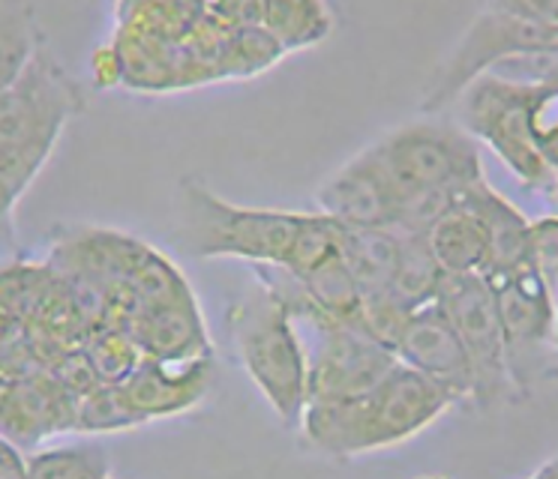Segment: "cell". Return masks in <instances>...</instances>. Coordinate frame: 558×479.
<instances>
[{
    "label": "cell",
    "mask_w": 558,
    "mask_h": 479,
    "mask_svg": "<svg viewBox=\"0 0 558 479\" xmlns=\"http://www.w3.org/2000/svg\"><path fill=\"white\" fill-rule=\"evenodd\" d=\"M342 243V225H337L333 219L322 213H304L301 216V225H298V234H294L292 251H289V261L286 273H292L294 279H301L310 270H316L318 263H325L333 255H340Z\"/></svg>",
    "instance_id": "7402d4cb"
},
{
    "label": "cell",
    "mask_w": 558,
    "mask_h": 479,
    "mask_svg": "<svg viewBox=\"0 0 558 479\" xmlns=\"http://www.w3.org/2000/svg\"><path fill=\"white\" fill-rule=\"evenodd\" d=\"M43 51V30L31 7H0V94L13 87Z\"/></svg>",
    "instance_id": "d6986e66"
},
{
    "label": "cell",
    "mask_w": 558,
    "mask_h": 479,
    "mask_svg": "<svg viewBox=\"0 0 558 479\" xmlns=\"http://www.w3.org/2000/svg\"><path fill=\"white\" fill-rule=\"evenodd\" d=\"M87 363H90V369H94L99 383H123L130 378V371L142 363V354H138L130 330L111 327L106 333L90 339Z\"/></svg>",
    "instance_id": "603a6c76"
},
{
    "label": "cell",
    "mask_w": 558,
    "mask_h": 479,
    "mask_svg": "<svg viewBox=\"0 0 558 479\" xmlns=\"http://www.w3.org/2000/svg\"><path fill=\"white\" fill-rule=\"evenodd\" d=\"M397 234H400V263H397L388 297L402 311L412 315V311L436 303L445 273H441L433 249H429L426 234H412V231H397Z\"/></svg>",
    "instance_id": "2e32d148"
},
{
    "label": "cell",
    "mask_w": 558,
    "mask_h": 479,
    "mask_svg": "<svg viewBox=\"0 0 558 479\" xmlns=\"http://www.w3.org/2000/svg\"><path fill=\"white\" fill-rule=\"evenodd\" d=\"M340 255L361 287L364 303L388 297L400 263V234L393 228H342Z\"/></svg>",
    "instance_id": "9a60e30c"
},
{
    "label": "cell",
    "mask_w": 558,
    "mask_h": 479,
    "mask_svg": "<svg viewBox=\"0 0 558 479\" xmlns=\"http://www.w3.org/2000/svg\"><path fill=\"white\" fill-rule=\"evenodd\" d=\"M262 27L282 51L318 46L333 30V15L325 3L313 0H274L262 7Z\"/></svg>",
    "instance_id": "ac0fdd59"
},
{
    "label": "cell",
    "mask_w": 558,
    "mask_h": 479,
    "mask_svg": "<svg viewBox=\"0 0 558 479\" xmlns=\"http://www.w3.org/2000/svg\"><path fill=\"white\" fill-rule=\"evenodd\" d=\"M529 479H537V474H532V477H529Z\"/></svg>",
    "instance_id": "f1b7e54d"
},
{
    "label": "cell",
    "mask_w": 558,
    "mask_h": 479,
    "mask_svg": "<svg viewBox=\"0 0 558 479\" xmlns=\"http://www.w3.org/2000/svg\"><path fill=\"white\" fill-rule=\"evenodd\" d=\"M529 106H532L529 87H517L486 75L474 82L457 102V114H460L457 123L474 142L486 144L522 186L553 189L556 165L534 138Z\"/></svg>",
    "instance_id": "ba28073f"
},
{
    "label": "cell",
    "mask_w": 558,
    "mask_h": 479,
    "mask_svg": "<svg viewBox=\"0 0 558 479\" xmlns=\"http://www.w3.org/2000/svg\"><path fill=\"white\" fill-rule=\"evenodd\" d=\"M133 426H142V417L126 402L118 383H97L75 402L73 431L99 434V431H126Z\"/></svg>",
    "instance_id": "44dd1931"
},
{
    "label": "cell",
    "mask_w": 558,
    "mask_h": 479,
    "mask_svg": "<svg viewBox=\"0 0 558 479\" xmlns=\"http://www.w3.org/2000/svg\"><path fill=\"white\" fill-rule=\"evenodd\" d=\"M27 479H111V465L99 443H70L27 455Z\"/></svg>",
    "instance_id": "ffe728a7"
},
{
    "label": "cell",
    "mask_w": 558,
    "mask_h": 479,
    "mask_svg": "<svg viewBox=\"0 0 558 479\" xmlns=\"http://www.w3.org/2000/svg\"><path fill=\"white\" fill-rule=\"evenodd\" d=\"M397 186L402 207L424 195L460 192L484 180L481 144L457 120L421 118L369 144Z\"/></svg>",
    "instance_id": "8992f818"
},
{
    "label": "cell",
    "mask_w": 558,
    "mask_h": 479,
    "mask_svg": "<svg viewBox=\"0 0 558 479\" xmlns=\"http://www.w3.org/2000/svg\"><path fill=\"white\" fill-rule=\"evenodd\" d=\"M436 303L460 335L462 351L472 366V407L496 410L517 402L520 393L510 378L493 285L481 273L445 275Z\"/></svg>",
    "instance_id": "9c48e42d"
},
{
    "label": "cell",
    "mask_w": 558,
    "mask_h": 479,
    "mask_svg": "<svg viewBox=\"0 0 558 479\" xmlns=\"http://www.w3.org/2000/svg\"><path fill=\"white\" fill-rule=\"evenodd\" d=\"M310 303L318 311H325L328 318L349 327H361V315H364V294L354 282L352 270L345 267L342 255H333L325 263H318L316 270L298 279Z\"/></svg>",
    "instance_id": "e0dca14e"
},
{
    "label": "cell",
    "mask_w": 558,
    "mask_h": 479,
    "mask_svg": "<svg viewBox=\"0 0 558 479\" xmlns=\"http://www.w3.org/2000/svg\"><path fill=\"white\" fill-rule=\"evenodd\" d=\"M318 213L342 228H397L402 198L373 147L349 159L316 192Z\"/></svg>",
    "instance_id": "30bf717a"
},
{
    "label": "cell",
    "mask_w": 558,
    "mask_h": 479,
    "mask_svg": "<svg viewBox=\"0 0 558 479\" xmlns=\"http://www.w3.org/2000/svg\"><path fill=\"white\" fill-rule=\"evenodd\" d=\"M553 42H558V30L541 22L529 10V3H489L474 15L433 70L417 106L421 114L441 118L445 111L457 108L462 94L496 70L501 60Z\"/></svg>",
    "instance_id": "5b68a950"
},
{
    "label": "cell",
    "mask_w": 558,
    "mask_h": 479,
    "mask_svg": "<svg viewBox=\"0 0 558 479\" xmlns=\"http://www.w3.org/2000/svg\"><path fill=\"white\" fill-rule=\"evenodd\" d=\"M412 479H448V477H438V474H421V477H412Z\"/></svg>",
    "instance_id": "83f0119b"
},
{
    "label": "cell",
    "mask_w": 558,
    "mask_h": 479,
    "mask_svg": "<svg viewBox=\"0 0 558 479\" xmlns=\"http://www.w3.org/2000/svg\"><path fill=\"white\" fill-rule=\"evenodd\" d=\"M393 354L402 366L438 383L460 405H472V366L438 303L412 311L402 323Z\"/></svg>",
    "instance_id": "8fae6325"
},
{
    "label": "cell",
    "mask_w": 558,
    "mask_h": 479,
    "mask_svg": "<svg viewBox=\"0 0 558 479\" xmlns=\"http://www.w3.org/2000/svg\"><path fill=\"white\" fill-rule=\"evenodd\" d=\"M450 407L457 402L438 383L400 363L357 398L306 402L298 431L316 453L345 462L412 441Z\"/></svg>",
    "instance_id": "6da1fadb"
},
{
    "label": "cell",
    "mask_w": 558,
    "mask_h": 479,
    "mask_svg": "<svg viewBox=\"0 0 558 479\" xmlns=\"http://www.w3.org/2000/svg\"><path fill=\"white\" fill-rule=\"evenodd\" d=\"M529 258L558 297V216L529 222Z\"/></svg>",
    "instance_id": "cb8c5ba5"
},
{
    "label": "cell",
    "mask_w": 558,
    "mask_h": 479,
    "mask_svg": "<svg viewBox=\"0 0 558 479\" xmlns=\"http://www.w3.org/2000/svg\"><path fill=\"white\" fill-rule=\"evenodd\" d=\"M178 216L183 249L195 258H234L255 267H286L304 213L231 204L207 189L202 180L183 177Z\"/></svg>",
    "instance_id": "277c9868"
},
{
    "label": "cell",
    "mask_w": 558,
    "mask_h": 479,
    "mask_svg": "<svg viewBox=\"0 0 558 479\" xmlns=\"http://www.w3.org/2000/svg\"><path fill=\"white\" fill-rule=\"evenodd\" d=\"M498 195L489 183L477 180L457 195L436 225L426 231L429 249L445 275L484 273L493 246V213Z\"/></svg>",
    "instance_id": "7c38bea8"
},
{
    "label": "cell",
    "mask_w": 558,
    "mask_h": 479,
    "mask_svg": "<svg viewBox=\"0 0 558 479\" xmlns=\"http://www.w3.org/2000/svg\"><path fill=\"white\" fill-rule=\"evenodd\" d=\"M0 479H27V458L7 434H0Z\"/></svg>",
    "instance_id": "484cf974"
},
{
    "label": "cell",
    "mask_w": 558,
    "mask_h": 479,
    "mask_svg": "<svg viewBox=\"0 0 558 479\" xmlns=\"http://www.w3.org/2000/svg\"><path fill=\"white\" fill-rule=\"evenodd\" d=\"M85 108L82 87L43 48L25 75L0 94V192L19 201L49 162L66 123Z\"/></svg>",
    "instance_id": "7a4b0ae2"
},
{
    "label": "cell",
    "mask_w": 558,
    "mask_h": 479,
    "mask_svg": "<svg viewBox=\"0 0 558 479\" xmlns=\"http://www.w3.org/2000/svg\"><path fill=\"white\" fill-rule=\"evenodd\" d=\"M214 381V357L190 359V363H159L145 359L130 371V378L118 383L133 410L147 419L178 417L193 410L210 390Z\"/></svg>",
    "instance_id": "4fadbf2b"
},
{
    "label": "cell",
    "mask_w": 558,
    "mask_h": 479,
    "mask_svg": "<svg viewBox=\"0 0 558 479\" xmlns=\"http://www.w3.org/2000/svg\"><path fill=\"white\" fill-rule=\"evenodd\" d=\"M534 474H537V479H558V455L553 462H546L541 470H534Z\"/></svg>",
    "instance_id": "4316f807"
},
{
    "label": "cell",
    "mask_w": 558,
    "mask_h": 479,
    "mask_svg": "<svg viewBox=\"0 0 558 479\" xmlns=\"http://www.w3.org/2000/svg\"><path fill=\"white\" fill-rule=\"evenodd\" d=\"M126 330L145 359L190 363V359L214 357V345L207 339L205 318L198 311L193 291H186L169 303L135 309Z\"/></svg>",
    "instance_id": "5bb4252c"
},
{
    "label": "cell",
    "mask_w": 558,
    "mask_h": 479,
    "mask_svg": "<svg viewBox=\"0 0 558 479\" xmlns=\"http://www.w3.org/2000/svg\"><path fill=\"white\" fill-rule=\"evenodd\" d=\"M486 282L496 291L508 369L522 398L534 383L558 378V297L532 261Z\"/></svg>",
    "instance_id": "52a82bcc"
},
{
    "label": "cell",
    "mask_w": 558,
    "mask_h": 479,
    "mask_svg": "<svg viewBox=\"0 0 558 479\" xmlns=\"http://www.w3.org/2000/svg\"><path fill=\"white\" fill-rule=\"evenodd\" d=\"M229 330L250 381L265 395L270 410L289 429H298L310 402V386L304 345L286 303L265 282L250 287L243 297L231 303Z\"/></svg>",
    "instance_id": "3957f363"
},
{
    "label": "cell",
    "mask_w": 558,
    "mask_h": 479,
    "mask_svg": "<svg viewBox=\"0 0 558 479\" xmlns=\"http://www.w3.org/2000/svg\"><path fill=\"white\" fill-rule=\"evenodd\" d=\"M556 339H558V330H556Z\"/></svg>",
    "instance_id": "f546056e"
},
{
    "label": "cell",
    "mask_w": 558,
    "mask_h": 479,
    "mask_svg": "<svg viewBox=\"0 0 558 479\" xmlns=\"http://www.w3.org/2000/svg\"><path fill=\"white\" fill-rule=\"evenodd\" d=\"M90 72H94V82L99 87H111V84H121L123 82V63L121 54H118V48L106 46L99 48L94 60H90Z\"/></svg>",
    "instance_id": "d4e9b609"
}]
</instances>
